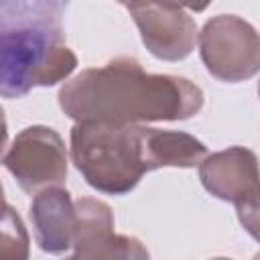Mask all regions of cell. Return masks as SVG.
Instances as JSON below:
<instances>
[{
	"label": "cell",
	"instance_id": "obj_1",
	"mask_svg": "<svg viewBox=\"0 0 260 260\" xmlns=\"http://www.w3.org/2000/svg\"><path fill=\"white\" fill-rule=\"evenodd\" d=\"M59 106L75 122H173L195 116L203 93L185 77L146 73L136 59L118 57L67 81Z\"/></svg>",
	"mask_w": 260,
	"mask_h": 260
},
{
	"label": "cell",
	"instance_id": "obj_2",
	"mask_svg": "<svg viewBox=\"0 0 260 260\" xmlns=\"http://www.w3.org/2000/svg\"><path fill=\"white\" fill-rule=\"evenodd\" d=\"M207 154L197 138L185 132L140 124L77 122L71 130V160L98 191L124 195L144 173L160 167H195Z\"/></svg>",
	"mask_w": 260,
	"mask_h": 260
},
{
	"label": "cell",
	"instance_id": "obj_3",
	"mask_svg": "<svg viewBox=\"0 0 260 260\" xmlns=\"http://www.w3.org/2000/svg\"><path fill=\"white\" fill-rule=\"evenodd\" d=\"M69 0H0V93L22 98L63 81L77 65L63 41Z\"/></svg>",
	"mask_w": 260,
	"mask_h": 260
},
{
	"label": "cell",
	"instance_id": "obj_4",
	"mask_svg": "<svg viewBox=\"0 0 260 260\" xmlns=\"http://www.w3.org/2000/svg\"><path fill=\"white\" fill-rule=\"evenodd\" d=\"M207 71L221 81H244L260 69V35L234 14H219L205 22L197 37Z\"/></svg>",
	"mask_w": 260,
	"mask_h": 260
},
{
	"label": "cell",
	"instance_id": "obj_5",
	"mask_svg": "<svg viewBox=\"0 0 260 260\" xmlns=\"http://www.w3.org/2000/svg\"><path fill=\"white\" fill-rule=\"evenodd\" d=\"M4 169L16 179L22 191H39L61 185L67 177V152L61 136L47 126L24 128L4 150Z\"/></svg>",
	"mask_w": 260,
	"mask_h": 260
},
{
	"label": "cell",
	"instance_id": "obj_6",
	"mask_svg": "<svg viewBox=\"0 0 260 260\" xmlns=\"http://www.w3.org/2000/svg\"><path fill=\"white\" fill-rule=\"evenodd\" d=\"M124 4L138 24L146 49L165 61L185 59L197 41L195 20L179 10L160 4L158 0H118Z\"/></svg>",
	"mask_w": 260,
	"mask_h": 260
},
{
	"label": "cell",
	"instance_id": "obj_7",
	"mask_svg": "<svg viewBox=\"0 0 260 260\" xmlns=\"http://www.w3.org/2000/svg\"><path fill=\"white\" fill-rule=\"evenodd\" d=\"M75 258H148L138 240L114 232V215L104 201L83 197L75 201Z\"/></svg>",
	"mask_w": 260,
	"mask_h": 260
},
{
	"label": "cell",
	"instance_id": "obj_8",
	"mask_svg": "<svg viewBox=\"0 0 260 260\" xmlns=\"http://www.w3.org/2000/svg\"><path fill=\"white\" fill-rule=\"evenodd\" d=\"M199 179L213 197L236 203L260 185L256 154L242 146L209 154L199 165Z\"/></svg>",
	"mask_w": 260,
	"mask_h": 260
},
{
	"label": "cell",
	"instance_id": "obj_9",
	"mask_svg": "<svg viewBox=\"0 0 260 260\" xmlns=\"http://www.w3.org/2000/svg\"><path fill=\"white\" fill-rule=\"evenodd\" d=\"M35 240L49 254H63L73 246L75 203L61 187H47L35 195L30 205Z\"/></svg>",
	"mask_w": 260,
	"mask_h": 260
},
{
	"label": "cell",
	"instance_id": "obj_10",
	"mask_svg": "<svg viewBox=\"0 0 260 260\" xmlns=\"http://www.w3.org/2000/svg\"><path fill=\"white\" fill-rule=\"evenodd\" d=\"M0 256L2 258H26L28 254V238L22 228L20 217L12 211L8 203H4V217H2V240H0Z\"/></svg>",
	"mask_w": 260,
	"mask_h": 260
},
{
	"label": "cell",
	"instance_id": "obj_11",
	"mask_svg": "<svg viewBox=\"0 0 260 260\" xmlns=\"http://www.w3.org/2000/svg\"><path fill=\"white\" fill-rule=\"evenodd\" d=\"M236 209L244 230L260 244V185H256L242 199H238Z\"/></svg>",
	"mask_w": 260,
	"mask_h": 260
},
{
	"label": "cell",
	"instance_id": "obj_12",
	"mask_svg": "<svg viewBox=\"0 0 260 260\" xmlns=\"http://www.w3.org/2000/svg\"><path fill=\"white\" fill-rule=\"evenodd\" d=\"M158 2L169 6V8H179V10L189 8L193 12H201V10H205L209 6L211 0H158Z\"/></svg>",
	"mask_w": 260,
	"mask_h": 260
},
{
	"label": "cell",
	"instance_id": "obj_13",
	"mask_svg": "<svg viewBox=\"0 0 260 260\" xmlns=\"http://www.w3.org/2000/svg\"><path fill=\"white\" fill-rule=\"evenodd\" d=\"M258 93H260V87H258Z\"/></svg>",
	"mask_w": 260,
	"mask_h": 260
}]
</instances>
